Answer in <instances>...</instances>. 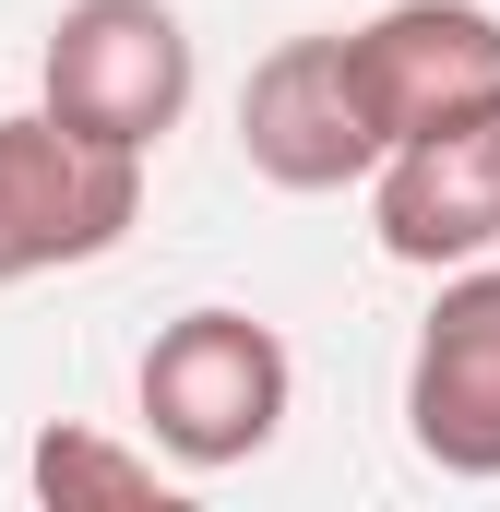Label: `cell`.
I'll use <instances>...</instances> for the list:
<instances>
[{
    "label": "cell",
    "instance_id": "obj_1",
    "mask_svg": "<svg viewBox=\"0 0 500 512\" xmlns=\"http://www.w3.org/2000/svg\"><path fill=\"white\" fill-rule=\"evenodd\" d=\"M131 405H143V441L179 465V477H227L250 453H274L286 405H298V358L274 322L250 310H179L143 370H131Z\"/></svg>",
    "mask_w": 500,
    "mask_h": 512
},
{
    "label": "cell",
    "instance_id": "obj_2",
    "mask_svg": "<svg viewBox=\"0 0 500 512\" xmlns=\"http://www.w3.org/2000/svg\"><path fill=\"white\" fill-rule=\"evenodd\" d=\"M191 84H203V60L167 0H60V24L36 48V108L120 155H155L191 120Z\"/></svg>",
    "mask_w": 500,
    "mask_h": 512
},
{
    "label": "cell",
    "instance_id": "obj_3",
    "mask_svg": "<svg viewBox=\"0 0 500 512\" xmlns=\"http://www.w3.org/2000/svg\"><path fill=\"white\" fill-rule=\"evenodd\" d=\"M143 227V155L84 143L48 108H0V286L108 262Z\"/></svg>",
    "mask_w": 500,
    "mask_h": 512
},
{
    "label": "cell",
    "instance_id": "obj_4",
    "mask_svg": "<svg viewBox=\"0 0 500 512\" xmlns=\"http://www.w3.org/2000/svg\"><path fill=\"white\" fill-rule=\"evenodd\" d=\"M239 155L250 179H274V191H346V179H370L381 155V120L370 96H358V48H346V24H322V36H286V48H262L239 84Z\"/></svg>",
    "mask_w": 500,
    "mask_h": 512
},
{
    "label": "cell",
    "instance_id": "obj_5",
    "mask_svg": "<svg viewBox=\"0 0 500 512\" xmlns=\"http://www.w3.org/2000/svg\"><path fill=\"white\" fill-rule=\"evenodd\" d=\"M405 441L441 477H500V262H453L405 346Z\"/></svg>",
    "mask_w": 500,
    "mask_h": 512
},
{
    "label": "cell",
    "instance_id": "obj_6",
    "mask_svg": "<svg viewBox=\"0 0 500 512\" xmlns=\"http://www.w3.org/2000/svg\"><path fill=\"white\" fill-rule=\"evenodd\" d=\"M346 48H358V96H370L381 143L500 108V12L477 0H381L370 24H346Z\"/></svg>",
    "mask_w": 500,
    "mask_h": 512
},
{
    "label": "cell",
    "instance_id": "obj_7",
    "mask_svg": "<svg viewBox=\"0 0 500 512\" xmlns=\"http://www.w3.org/2000/svg\"><path fill=\"white\" fill-rule=\"evenodd\" d=\"M370 227L405 274H453L500 251V108L441 120L370 167Z\"/></svg>",
    "mask_w": 500,
    "mask_h": 512
},
{
    "label": "cell",
    "instance_id": "obj_8",
    "mask_svg": "<svg viewBox=\"0 0 500 512\" xmlns=\"http://www.w3.org/2000/svg\"><path fill=\"white\" fill-rule=\"evenodd\" d=\"M24 477H36V501L60 512H167V465H155V441H108V429H84V417H48L36 429V453H24Z\"/></svg>",
    "mask_w": 500,
    "mask_h": 512
}]
</instances>
